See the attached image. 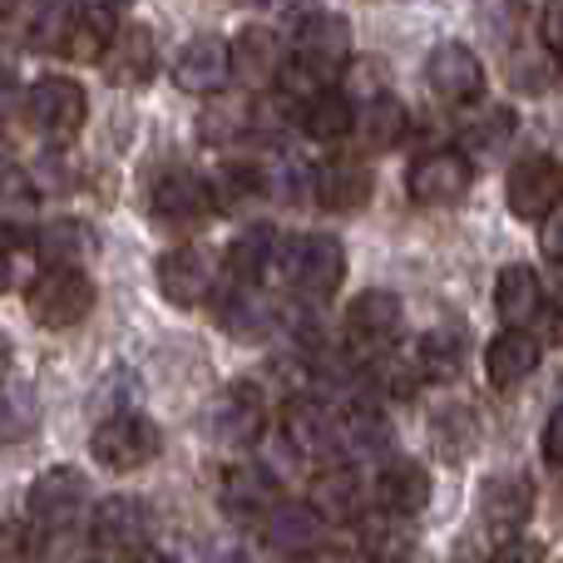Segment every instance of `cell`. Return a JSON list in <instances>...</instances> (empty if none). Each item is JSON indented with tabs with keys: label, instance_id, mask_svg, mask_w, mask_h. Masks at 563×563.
Returning a JSON list of instances; mask_svg holds the SVG:
<instances>
[{
	"label": "cell",
	"instance_id": "3",
	"mask_svg": "<svg viewBox=\"0 0 563 563\" xmlns=\"http://www.w3.org/2000/svg\"><path fill=\"white\" fill-rule=\"evenodd\" d=\"M30 525L40 534H75L89 519V479L69 465H55L30 485Z\"/></svg>",
	"mask_w": 563,
	"mask_h": 563
},
{
	"label": "cell",
	"instance_id": "41",
	"mask_svg": "<svg viewBox=\"0 0 563 563\" xmlns=\"http://www.w3.org/2000/svg\"><path fill=\"white\" fill-rule=\"evenodd\" d=\"M539 40H544L549 59L563 55V0H544V15H539Z\"/></svg>",
	"mask_w": 563,
	"mask_h": 563
},
{
	"label": "cell",
	"instance_id": "36",
	"mask_svg": "<svg viewBox=\"0 0 563 563\" xmlns=\"http://www.w3.org/2000/svg\"><path fill=\"white\" fill-rule=\"evenodd\" d=\"M475 20H479V30H485L495 45H509V40L525 30L529 5L525 0H475Z\"/></svg>",
	"mask_w": 563,
	"mask_h": 563
},
{
	"label": "cell",
	"instance_id": "4",
	"mask_svg": "<svg viewBox=\"0 0 563 563\" xmlns=\"http://www.w3.org/2000/svg\"><path fill=\"white\" fill-rule=\"evenodd\" d=\"M282 273H287L291 291L301 301H327L341 287V277H346V247L331 233H311L282 253Z\"/></svg>",
	"mask_w": 563,
	"mask_h": 563
},
{
	"label": "cell",
	"instance_id": "2",
	"mask_svg": "<svg viewBox=\"0 0 563 563\" xmlns=\"http://www.w3.org/2000/svg\"><path fill=\"white\" fill-rule=\"evenodd\" d=\"M95 277L79 273V267H45L25 291V307L40 327L49 331H65V327H79V321L95 311Z\"/></svg>",
	"mask_w": 563,
	"mask_h": 563
},
{
	"label": "cell",
	"instance_id": "46",
	"mask_svg": "<svg viewBox=\"0 0 563 563\" xmlns=\"http://www.w3.org/2000/svg\"><path fill=\"white\" fill-rule=\"evenodd\" d=\"M15 282V263H10V247H0V291Z\"/></svg>",
	"mask_w": 563,
	"mask_h": 563
},
{
	"label": "cell",
	"instance_id": "26",
	"mask_svg": "<svg viewBox=\"0 0 563 563\" xmlns=\"http://www.w3.org/2000/svg\"><path fill=\"white\" fill-rule=\"evenodd\" d=\"M218 321H223V331L233 341H267L277 331V321H282V307L273 297H267L263 287H238L233 297L218 307Z\"/></svg>",
	"mask_w": 563,
	"mask_h": 563
},
{
	"label": "cell",
	"instance_id": "17",
	"mask_svg": "<svg viewBox=\"0 0 563 563\" xmlns=\"http://www.w3.org/2000/svg\"><path fill=\"white\" fill-rule=\"evenodd\" d=\"M263 420H267V406L253 380H233V386L213 400V410H208V430H213L218 440H228V445L257 440L263 435Z\"/></svg>",
	"mask_w": 563,
	"mask_h": 563
},
{
	"label": "cell",
	"instance_id": "45",
	"mask_svg": "<svg viewBox=\"0 0 563 563\" xmlns=\"http://www.w3.org/2000/svg\"><path fill=\"white\" fill-rule=\"evenodd\" d=\"M10 366H15V351H10L5 331H0V386H5V380H10Z\"/></svg>",
	"mask_w": 563,
	"mask_h": 563
},
{
	"label": "cell",
	"instance_id": "24",
	"mask_svg": "<svg viewBox=\"0 0 563 563\" xmlns=\"http://www.w3.org/2000/svg\"><path fill=\"white\" fill-rule=\"evenodd\" d=\"M282 40L267 25H247L243 35L228 45V75H238L247 89H267L282 69Z\"/></svg>",
	"mask_w": 563,
	"mask_h": 563
},
{
	"label": "cell",
	"instance_id": "32",
	"mask_svg": "<svg viewBox=\"0 0 563 563\" xmlns=\"http://www.w3.org/2000/svg\"><path fill=\"white\" fill-rule=\"evenodd\" d=\"M301 114V129H307V139H317V144H341V139L351 134V119H356V104H351L341 89H321V95H311L307 104L297 109Z\"/></svg>",
	"mask_w": 563,
	"mask_h": 563
},
{
	"label": "cell",
	"instance_id": "31",
	"mask_svg": "<svg viewBox=\"0 0 563 563\" xmlns=\"http://www.w3.org/2000/svg\"><path fill=\"white\" fill-rule=\"evenodd\" d=\"M321 519L307 509V499H297V505H282L273 509V515L263 519V534H267V544L282 549V554H307V549H317L321 544Z\"/></svg>",
	"mask_w": 563,
	"mask_h": 563
},
{
	"label": "cell",
	"instance_id": "9",
	"mask_svg": "<svg viewBox=\"0 0 563 563\" xmlns=\"http://www.w3.org/2000/svg\"><path fill=\"white\" fill-rule=\"evenodd\" d=\"M148 529H154V515H148L144 499L134 495H109L89 509L85 534H95L89 544L99 549H119V554H139L148 544Z\"/></svg>",
	"mask_w": 563,
	"mask_h": 563
},
{
	"label": "cell",
	"instance_id": "18",
	"mask_svg": "<svg viewBox=\"0 0 563 563\" xmlns=\"http://www.w3.org/2000/svg\"><path fill=\"white\" fill-rule=\"evenodd\" d=\"M228 40L223 35H194L174 55V85L184 95H218L228 85Z\"/></svg>",
	"mask_w": 563,
	"mask_h": 563
},
{
	"label": "cell",
	"instance_id": "22",
	"mask_svg": "<svg viewBox=\"0 0 563 563\" xmlns=\"http://www.w3.org/2000/svg\"><path fill=\"white\" fill-rule=\"evenodd\" d=\"M282 435L297 450L301 460H331L336 455V426H331V410L317 396H297L282 410Z\"/></svg>",
	"mask_w": 563,
	"mask_h": 563
},
{
	"label": "cell",
	"instance_id": "20",
	"mask_svg": "<svg viewBox=\"0 0 563 563\" xmlns=\"http://www.w3.org/2000/svg\"><path fill=\"white\" fill-rule=\"evenodd\" d=\"M549 297H544V282L529 263H509L499 267L495 277V311L499 321H505L509 331H529L534 327V317H544Z\"/></svg>",
	"mask_w": 563,
	"mask_h": 563
},
{
	"label": "cell",
	"instance_id": "35",
	"mask_svg": "<svg viewBox=\"0 0 563 563\" xmlns=\"http://www.w3.org/2000/svg\"><path fill=\"white\" fill-rule=\"evenodd\" d=\"M371 386L376 390H386V396H416V386H420V366H416V356H400L396 346L390 351H376L371 356Z\"/></svg>",
	"mask_w": 563,
	"mask_h": 563
},
{
	"label": "cell",
	"instance_id": "23",
	"mask_svg": "<svg viewBox=\"0 0 563 563\" xmlns=\"http://www.w3.org/2000/svg\"><path fill=\"white\" fill-rule=\"evenodd\" d=\"M371 188L376 184H371V168L361 158H331V164H321L311 174V194H317V203L327 213H356V208H366Z\"/></svg>",
	"mask_w": 563,
	"mask_h": 563
},
{
	"label": "cell",
	"instance_id": "37",
	"mask_svg": "<svg viewBox=\"0 0 563 563\" xmlns=\"http://www.w3.org/2000/svg\"><path fill=\"white\" fill-rule=\"evenodd\" d=\"M35 430V390L30 386H10L0 396V440H25Z\"/></svg>",
	"mask_w": 563,
	"mask_h": 563
},
{
	"label": "cell",
	"instance_id": "6",
	"mask_svg": "<svg viewBox=\"0 0 563 563\" xmlns=\"http://www.w3.org/2000/svg\"><path fill=\"white\" fill-rule=\"evenodd\" d=\"M291 59L307 75H317L321 85H331L341 75V65L351 59V25L341 15H331V10L307 15L297 25V35H291Z\"/></svg>",
	"mask_w": 563,
	"mask_h": 563
},
{
	"label": "cell",
	"instance_id": "43",
	"mask_svg": "<svg viewBox=\"0 0 563 563\" xmlns=\"http://www.w3.org/2000/svg\"><path fill=\"white\" fill-rule=\"evenodd\" d=\"M297 563H356L346 554V549H331V544H317V549H307V554H297Z\"/></svg>",
	"mask_w": 563,
	"mask_h": 563
},
{
	"label": "cell",
	"instance_id": "28",
	"mask_svg": "<svg viewBox=\"0 0 563 563\" xmlns=\"http://www.w3.org/2000/svg\"><path fill=\"white\" fill-rule=\"evenodd\" d=\"M282 253H287V247H282L277 228L257 223L233 238V247H228V273H233L238 287H263L267 273L282 263Z\"/></svg>",
	"mask_w": 563,
	"mask_h": 563
},
{
	"label": "cell",
	"instance_id": "38",
	"mask_svg": "<svg viewBox=\"0 0 563 563\" xmlns=\"http://www.w3.org/2000/svg\"><path fill=\"white\" fill-rule=\"evenodd\" d=\"M509 85L519 89V95H539V89H549L554 85V59H515V69H509Z\"/></svg>",
	"mask_w": 563,
	"mask_h": 563
},
{
	"label": "cell",
	"instance_id": "44",
	"mask_svg": "<svg viewBox=\"0 0 563 563\" xmlns=\"http://www.w3.org/2000/svg\"><path fill=\"white\" fill-rule=\"evenodd\" d=\"M563 243H559V218H544V257L549 263H559Z\"/></svg>",
	"mask_w": 563,
	"mask_h": 563
},
{
	"label": "cell",
	"instance_id": "47",
	"mask_svg": "<svg viewBox=\"0 0 563 563\" xmlns=\"http://www.w3.org/2000/svg\"><path fill=\"white\" fill-rule=\"evenodd\" d=\"M15 10H20V0H0V20H5V15H15Z\"/></svg>",
	"mask_w": 563,
	"mask_h": 563
},
{
	"label": "cell",
	"instance_id": "33",
	"mask_svg": "<svg viewBox=\"0 0 563 563\" xmlns=\"http://www.w3.org/2000/svg\"><path fill=\"white\" fill-rule=\"evenodd\" d=\"M416 366H420V376H430V380L460 376V366H465V331H450V327L426 331L416 346Z\"/></svg>",
	"mask_w": 563,
	"mask_h": 563
},
{
	"label": "cell",
	"instance_id": "48",
	"mask_svg": "<svg viewBox=\"0 0 563 563\" xmlns=\"http://www.w3.org/2000/svg\"><path fill=\"white\" fill-rule=\"evenodd\" d=\"M366 563H406V559H366Z\"/></svg>",
	"mask_w": 563,
	"mask_h": 563
},
{
	"label": "cell",
	"instance_id": "30",
	"mask_svg": "<svg viewBox=\"0 0 563 563\" xmlns=\"http://www.w3.org/2000/svg\"><path fill=\"white\" fill-rule=\"evenodd\" d=\"M331 426H336V455H380L390 445V426L371 400H356L346 410H331Z\"/></svg>",
	"mask_w": 563,
	"mask_h": 563
},
{
	"label": "cell",
	"instance_id": "10",
	"mask_svg": "<svg viewBox=\"0 0 563 563\" xmlns=\"http://www.w3.org/2000/svg\"><path fill=\"white\" fill-rule=\"evenodd\" d=\"M400 327H406V307H400V297L386 287L361 291V297L346 307V341L356 351H366V356L396 346Z\"/></svg>",
	"mask_w": 563,
	"mask_h": 563
},
{
	"label": "cell",
	"instance_id": "21",
	"mask_svg": "<svg viewBox=\"0 0 563 563\" xmlns=\"http://www.w3.org/2000/svg\"><path fill=\"white\" fill-rule=\"evenodd\" d=\"M406 134H410V109L390 89L376 99H361L356 119H351V139H356L361 154H386V148L406 144Z\"/></svg>",
	"mask_w": 563,
	"mask_h": 563
},
{
	"label": "cell",
	"instance_id": "16",
	"mask_svg": "<svg viewBox=\"0 0 563 563\" xmlns=\"http://www.w3.org/2000/svg\"><path fill=\"white\" fill-rule=\"evenodd\" d=\"M366 479L356 475L351 465H331L311 479V495H307V509L321 519V525H356L366 519Z\"/></svg>",
	"mask_w": 563,
	"mask_h": 563
},
{
	"label": "cell",
	"instance_id": "39",
	"mask_svg": "<svg viewBox=\"0 0 563 563\" xmlns=\"http://www.w3.org/2000/svg\"><path fill=\"white\" fill-rule=\"evenodd\" d=\"M0 563H35V534H30V525H0Z\"/></svg>",
	"mask_w": 563,
	"mask_h": 563
},
{
	"label": "cell",
	"instance_id": "8",
	"mask_svg": "<svg viewBox=\"0 0 563 563\" xmlns=\"http://www.w3.org/2000/svg\"><path fill=\"white\" fill-rule=\"evenodd\" d=\"M559 194H563V174L549 154H525L505 178V203H509V213L525 218V223L554 218Z\"/></svg>",
	"mask_w": 563,
	"mask_h": 563
},
{
	"label": "cell",
	"instance_id": "25",
	"mask_svg": "<svg viewBox=\"0 0 563 563\" xmlns=\"http://www.w3.org/2000/svg\"><path fill=\"white\" fill-rule=\"evenodd\" d=\"M534 366H539V336L534 331H509L505 327L485 351V376H489L495 390L525 386V380L534 376Z\"/></svg>",
	"mask_w": 563,
	"mask_h": 563
},
{
	"label": "cell",
	"instance_id": "7",
	"mask_svg": "<svg viewBox=\"0 0 563 563\" xmlns=\"http://www.w3.org/2000/svg\"><path fill=\"white\" fill-rule=\"evenodd\" d=\"M470 178H475V168H470V158L460 148H430V154H420L410 164L406 194L420 208H450L470 194Z\"/></svg>",
	"mask_w": 563,
	"mask_h": 563
},
{
	"label": "cell",
	"instance_id": "42",
	"mask_svg": "<svg viewBox=\"0 0 563 563\" xmlns=\"http://www.w3.org/2000/svg\"><path fill=\"white\" fill-rule=\"evenodd\" d=\"M544 460L549 465H563V416L559 410H549V420H544Z\"/></svg>",
	"mask_w": 563,
	"mask_h": 563
},
{
	"label": "cell",
	"instance_id": "12",
	"mask_svg": "<svg viewBox=\"0 0 563 563\" xmlns=\"http://www.w3.org/2000/svg\"><path fill=\"white\" fill-rule=\"evenodd\" d=\"M148 213H154L158 228H198L203 218H213V188H208V178L188 174V168H174V174H164L154 184V194H148Z\"/></svg>",
	"mask_w": 563,
	"mask_h": 563
},
{
	"label": "cell",
	"instance_id": "34",
	"mask_svg": "<svg viewBox=\"0 0 563 563\" xmlns=\"http://www.w3.org/2000/svg\"><path fill=\"white\" fill-rule=\"evenodd\" d=\"M515 129H519L515 109H509V104H489V109H479L475 119H465L460 139H465L470 148H479V154H495V148H505L509 139H515Z\"/></svg>",
	"mask_w": 563,
	"mask_h": 563
},
{
	"label": "cell",
	"instance_id": "1",
	"mask_svg": "<svg viewBox=\"0 0 563 563\" xmlns=\"http://www.w3.org/2000/svg\"><path fill=\"white\" fill-rule=\"evenodd\" d=\"M158 445H164L158 426L144 416V410H134V406H129V410H109V416L95 426V435H89L95 460L104 470H114V475L144 470L148 460H158Z\"/></svg>",
	"mask_w": 563,
	"mask_h": 563
},
{
	"label": "cell",
	"instance_id": "15",
	"mask_svg": "<svg viewBox=\"0 0 563 563\" xmlns=\"http://www.w3.org/2000/svg\"><path fill=\"white\" fill-rule=\"evenodd\" d=\"M99 65H104L109 85L119 89H139L154 79L158 69V45H154V30L148 25H119L114 35H109L104 55H99Z\"/></svg>",
	"mask_w": 563,
	"mask_h": 563
},
{
	"label": "cell",
	"instance_id": "27",
	"mask_svg": "<svg viewBox=\"0 0 563 563\" xmlns=\"http://www.w3.org/2000/svg\"><path fill=\"white\" fill-rule=\"evenodd\" d=\"M376 499H380V509H386V515H396V519L426 515V505H430V475H426V465H416V460H390V465H380Z\"/></svg>",
	"mask_w": 563,
	"mask_h": 563
},
{
	"label": "cell",
	"instance_id": "14",
	"mask_svg": "<svg viewBox=\"0 0 563 563\" xmlns=\"http://www.w3.org/2000/svg\"><path fill=\"white\" fill-rule=\"evenodd\" d=\"M154 282H158L168 307L194 311L213 297V257L198 253V247H168V253L154 263Z\"/></svg>",
	"mask_w": 563,
	"mask_h": 563
},
{
	"label": "cell",
	"instance_id": "29",
	"mask_svg": "<svg viewBox=\"0 0 563 563\" xmlns=\"http://www.w3.org/2000/svg\"><path fill=\"white\" fill-rule=\"evenodd\" d=\"M35 253L49 267H79L85 273V263L99 253V233L89 223H79V218H55V223H40Z\"/></svg>",
	"mask_w": 563,
	"mask_h": 563
},
{
	"label": "cell",
	"instance_id": "13",
	"mask_svg": "<svg viewBox=\"0 0 563 563\" xmlns=\"http://www.w3.org/2000/svg\"><path fill=\"white\" fill-rule=\"evenodd\" d=\"M218 495H223V509L238 519V525H263V519L282 505V485L263 460H238V465H228Z\"/></svg>",
	"mask_w": 563,
	"mask_h": 563
},
{
	"label": "cell",
	"instance_id": "11",
	"mask_svg": "<svg viewBox=\"0 0 563 563\" xmlns=\"http://www.w3.org/2000/svg\"><path fill=\"white\" fill-rule=\"evenodd\" d=\"M426 85L445 104H479V95H485V65H479V55L470 45L445 40L426 59Z\"/></svg>",
	"mask_w": 563,
	"mask_h": 563
},
{
	"label": "cell",
	"instance_id": "5",
	"mask_svg": "<svg viewBox=\"0 0 563 563\" xmlns=\"http://www.w3.org/2000/svg\"><path fill=\"white\" fill-rule=\"evenodd\" d=\"M25 114H30V124H35L45 139H69V134H79V129H85L89 95H85V85H79V79L45 75V79H35V85H30Z\"/></svg>",
	"mask_w": 563,
	"mask_h": 563
},
{
	"label": "cell",
	"instance_id": "40",
	"mask_svg": "<svg viewBox=\"0 0 563 563\" xmlns=\"http://www.w3.org/2000/svg\"><path fill=\"white\" fill-rule=\"evenodd\" d=\"M489 563H544V544L529 534H509L495 544V554H489Z\"/></svg>",
	"mask_w": 563,
	"mask_h": 563
},
{
	"label": "cell",
	"instance_id": "19",
	"mask_svg": "<svg viewBox=\"0 0 563 563\" xmlns=\"http://www.w3.org/2000/svg\"><path fill=\"white\" fill-rule=\"evenodd\" d=\"M529 515H534V485L525 475H495L479 489V519H485L489 534H525Z\"/></svg>",
	"mask_w": 563,
	"mask_h": 563
}]
</instances>
